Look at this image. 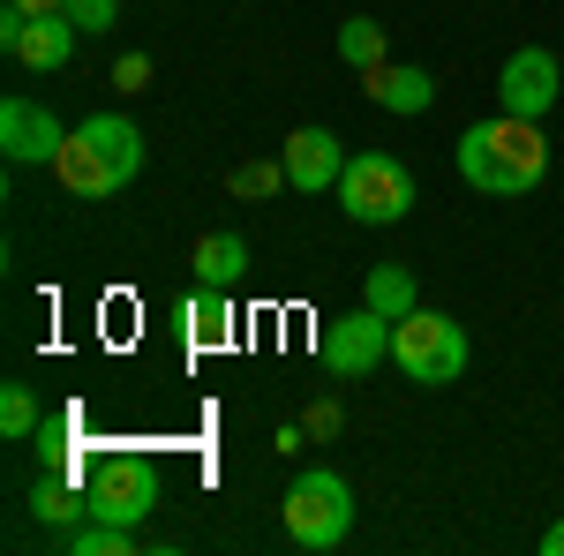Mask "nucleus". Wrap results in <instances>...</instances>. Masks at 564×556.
Returning a JSON list of instances; mask_svg holds the SVG:
<instances>
[{"label": "nucleus", "instance_id": "4be33fe9", "mask_svg": "<svg viewBox=\"0 0 564 556\" xmlns=\"http://www.w3.org/2000/svg\"><path fill=\"white\" fill-rule=\"evenodd\" d=\"M113 84H121V90H143V84H151V61H143V53H121V68H113Z\"/></svg>", "mask_w": 564, "mask_h": 556}, {"label": "nucleus", "instance_id": "5701e85b", "mask_svg": "<svg viewBox=\"0 0 564 556\" xmlns=\"http://www.w3.org/2000/svg\"><path fill=\"white\" fill-rule=\"evenodd\" d=\"M15 15H68V0H8Z\"/></svg>", "mask_w": 564, "mask_h": 556}, {"label": "nucleus", "instance_id": "9b49d317", "mask_svg": "<svg viewBox=\"0 0 564 556\" xmlns=\"http://www.w3.org/2000/svg\"><path fill=\"white\" fill-rule=\"evenodd\" d=\"M279 166H286V188L324 196V188H339V173H347V143H339L332 129H294Z\"/></svg>", "mask_w": 564, "mask_h": 556}, {"label": "nucleus", "instance_id": "7ed1b4c3", "mask_svg": "<svg viewBox=\"0 0 564 556\" xmlns=\"http://www.w3.org/2000/svg\"><path fill=\"white\" fill-rule=\"evenodd\" d=\"M279 519H286V542L308 556H324V549H339L347 542V526H354V489H347V473H332V467H308L286 481V504H279Z\"/></svg>", "mask_w": 564, "mask_h": 556}, {"label": "nucleus", "instance_id": "f257e3e1", "mask_svg": "<svg viewBox=\"0 0 564 556\" xmlns=\"http://www.w3.org/2000/svg\"><path fill=\"white\" fill-rule=\"evenodd\" d=\"M452 159H459V181L481 188V196H527L550 173V143H542V121L497 113V121H475V129L459 135Z\"/></svg>", "mask_w": 564, "mask_h": 556}, {"label": "nucleus", "instance_id": "39448f33", "mask_svg": "<svg viewBox=\"0 0 564 556\" xmlns=\"http://www.w3.org/2000/svg\"><path fill=\"white\" fill-rule=\"evenodd\" d=\"M332 196L347 204L354 226H399V218L414 211V173L399 166L391 151H354Z\"/></svg>", "mask_w": 564, "mask_h": 556}, {"label": "nucleus", "instance_id": "412c9836", "mask_svg": "<svg viewBox=\"0 0 564 556\" xmlns=\"http://www.w3.org/2000/svg\"><path fill=\"white\" fill-rule=\"evenodd\" d=\"M279 181H286V166H241V173H234V188H241V196H271Z\"/></svg>", "mask_w": 564, "mask_h": 556}, {"label": "nucleus", "instance_id": "ddd939ff", "mask_svg": "<svg viewBox=\"0 0 564 556\" xmlns=\"http://www.w3.org/2000/svg\"><path fill=\"white\" fill-rule=\"evenodd\" d=\"M181 324H188V346H196V353H218V346L234 339L241 316H234V294H226V286H196L188 308H181Z\"/></svg>", "mask_w": 564, "mask_h": 556}, {"label": "nucleus", "instance_id": "f03ea898", "mask_svg": "<svg viewBox=\"0 0 564 556\" xmlns=\"http://www.w3.org/2000/svg\"><path fill=\"white\" fill-rule=\"evenodd\" d=\"M135 173H143V129H135L129 113H90L84 129H68L61 159H53V181L68 196H84V204L121 196Z\"/></svg>", "mask_w": 564, "mask_h": 556}, {"label": "nucleus", "instance_id": "6e6552de", "mask_svg": "<svg viewBox=\"0 0 564 556\" xmlns=\"http://www.w3.org/2000/svg\"><path fill=\"white\" fill-rule=\"evenodd\" d=\"M76 23L68 15H15V8H0V53L15 61V68H31V76H53V68H68L76 61Z\"/></svg>", "mask_w": 564, "mask_h": 556}, {"label": "nucleus", "instance_id": "dca6fc26", "mask_svg": "<svg viewBox=\"0 0 564 556\" xmlns=\"http://www.w3.org/2000/svg\"><path fill=\"white\" fill-rule=\"evenodd\" d=\"M61 549L68 556H135V526H113V519H90V526H68L61 534Z\"/></svg>", "mask_w": 564, "mask_h": 556}, {"label": "nucleus", "instance_id": "9d476101", "mask_svg": "<svg viewBox=\"0 0 564 556\" xmlns=\"http://www.w3.org/2000/svg\"><path fill=\"white\" fill-rule=\"evenodd\" d=\"M61 143H68V129L45 113L39 98H0V151H8V166H53L61 159Z\"/></svg>", "mask_w": 564, "mask_h": 556}, {"label": "nucleus", "instance_id": "4468645a", "mask_svg": "<svg viewBox=\"0 0 564 556\" xmlns=\"http://www.w3.org/2000/svg\"><path fill=\"white\" fill-rule=\"evenodd\" d=\"M188 263H196V286H241V271H249V241L241 233H204L196 249H188Z\"/></svg>", "mask_w": 564, "mask_h": 556}, {"label": "nucleus", "instance_id": "1a4fd4ad", "mask_svg": "<svg viewBox=\"0 0 564 556\" xmlns=\"http://www.w3.org/2000/svg\"><path fill=\"white\" fill-rule=\"evenodd\" d=\"M497 98H505V113H520V121H542L550 106L564 98V68L550 45H520V53H505V68H497Z\"/></svg>", "mask_w": 564, "mask_h": 556}, {"label": "nucleus", "instance_id": "f8f14e48", "mask_svg": "<svg viewBox=\"0 0 564 556\" xmlns=\"http://www.w3.org/2000/svg\"><path fill=\"white\" fill-rule=\"evenodd\" d=\"M369 98L384 106V113H430L436 106V76L430 68H399V61H384V68H369Z\"/></svg>", "mask_w": 564, "mask_h": 556}, {"label": "nucleus", "instance_id": "0eeeda50", "mask_svg": "<svg viewBox=\"0 0 564 556\" xmlns=\"http://www.w3.org/2000/svg\"><path fill=\"white\" fill-rule=\"evenodd\" d=\"M316 361H324L332 377H369L377 361H391V316H377L369 301H361L354 316H332L324 339H316Z\"/></svg>", "mask_w": 564, "mask_h": 556}, {"label": "nucleus", "instance_id": "aec40b11", "mask_svg": "<svg viewBox=\"0 0 564 556\" xmlns=\"http://www.w3.org/2000/svg\"><path fill=\"white\" fill-rule=\"evenodd\" d=\"M68 23H76V31H98V39H106V31L121 23V0H68Z\"/></svg>", "mask_w": 564, "mask_h": 556}, {"label": "nucleus", "instance_id": "423d86ee", "mask_svg": "<svg viewBox=\"0 0 564 556\" xmlns=\"http://www.w3.org/2000/svg\"><path fill=\"white\" fill-rule=\"evenodd\" d=\"M90 519H113V526H135V519L159 512V497H166V481L159 467L143 459V451H113V459H98L90 467Z\"/></svg>", "mask_w": 564, "mask_h": 556}, {"label": "nucleus", "instance_id": "a211bd4d", "mask_svg": "<svg viewBox=\"0 0 564 556\" xmlns=\"http://www.w3.org/2000/svg\"><path fill=\"white\" fill-rule=\"evenodd\" d=\"M369 308H377V316H391V324H399V316H406V308H414V279H406V271H399V263H377V271H369Z\"/></svg>", "mask_w": 564, "mask_h": 556}, {"label": "nucleus", "instance_id": "6ab92c4d", "mask_svg": "<svg viewBox=\"0 0 564 556\" xmlns=\"http://www.w3.org/2000/svg\"><path fill=\"white\" fill-rule=\"evenodd\" d=\"M39 391L31 384H8L0 391V436H15V444H23V436H39Z\"/></svg>", "mask_w": 564, "mask_h": 556}, {"label": "nucleus", "instance_id": "2eb2a0df", "mask_svg": "<svg viewBox=\"0 0 564 556\" xmlns=\"http://www.w3.org/2000/svg\"><path fill=\"white\" fill-rule=\"evenodd\" d=\"M31 519H39V526H61V534H68L76 519H90V497H76V489H68L61 473H39V489H31Z\"/></svg>", "mask_w": 564, "mask_h": 556}, {"label": "nucleus", "instance_id": "f3484780", "mask_svg": "<svg viewBox=\"0 0 564 556\" xmlns=\"http://www.w3.org/2000/svg\"><path fill=\"white\" fill-rule=\"evenodd\" d=\"M339 61H347V68H361V76H369V68H384V61H391V53H384V23L347 15V23H339Z\"/></svg>", "mask_w": 564, "mask_h": 556}, {"label": "nucleus", "instance_id": "b1692460", "mask_svg": "<svg viewBox=\"0 0 564 556\" xmlns=\"http://www.w3.org/2000/svg\"><path fill=\"white\" fill-rule=\"evenodd\" d=\"M542 556H564V519H550V526H542Z\"/></svg>", "mask_w": 564, "mask_h": 556}, {"label": "nucleus", "instance_id": "20e7f679", "mask_svg": "<svg viewBox=\"0 0 564 556\" xmlns=\"http://www.w3.org/2000/svg\"><path fill=\"white\" fill-rule=\"evenodd\" d=\"M391 361L406 369V384H459L467 377V324H452V316H436V308H406L399 324H391Z\"/></svg>", "mask_w": 564, "mask_h": 556}]
</instances>
